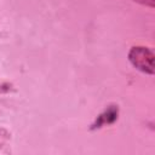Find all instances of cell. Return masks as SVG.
<instances>
[{
    "instance_id": "3957f363",
    "label": "cell",
    "mask_w": 155,
    "mask_h": 155,
    "mask_svg": "<svg viewBox=\"0 0 155 155\" xmlns=\"http://www.w3.org/2000/svg\"><path fill=\"white\" fill-rule=\"evenodd\" d=\"M134 1L140 2L143 5H147V6H150V7H153L155 5V0H134Z\"/></svg>"
},
{
    "instance_id": "7a4b0ae2",
    "label": "cell",
    "mask_w": 155,
    "mask_h": 155,
    "mask_svg": "<svg viewBox=\"0 0 155 155\" xmlns=\"http://www.w3.org/2000/svg\"><path fill=\"white\" fill-rule=\"evenodd\" d=\"M117 119V108L115 107H110L109 109H107L103 114H101L98 116V120L96 121V124L93 125V128L94 127H101L102 125H109V124H113L115 120Z\"/></svg>"
},
{
    "instance_id": "6da1fadb",
    "label": "cell",
    "mask_w": 155,
    "mask_h": 155,
    "mask_svg": "<svg viewBox=\"0 0 155 155\" xmlns=\"http://www.w3.org/2000/svg\"><path fill=\"white\" fill-rule=\"evenodd\" d=\"M128 59L132 63L133 67H136L138 70L147 73V74H154L155 70V64H154V53L142 46L132 47L130 53H128Z\"/></svg>"
}]
</instances>
